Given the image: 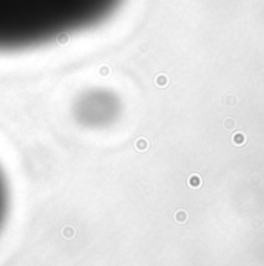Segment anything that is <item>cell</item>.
Instances as JSON below:
<instances>
[{
	"label": "cell",
	"instance_id": "6da1fadb",
	"mask_svg": "<svg viewBox=\"0 0 264 266\" xmlns=\"http://www.w3.org/2000/svg\"><path fill=\"white\" fill-rule=\"evenodd\" d=\"M124 0H0V53L43 47L105 22Z\"/></svg>",
	"mask_w": 264,
	"mask_h": 266
},
{
	"label": "cell",
	"instance_id": "7a4b0ae2",
	"mask_svg": "<svg viewBox=\"0 0 264 266\" xmlns=\"http://www.w3.org/2000/svg\"><path fill=\"white\" fill-rule=\"evenodd\" d=\"M6 210H8V189H6L5 178L2 175V170H0V226H2L6 217Z\"/></svg>",
	"mask_w": 264,
	"mask_h": 266
}]
</instances>
